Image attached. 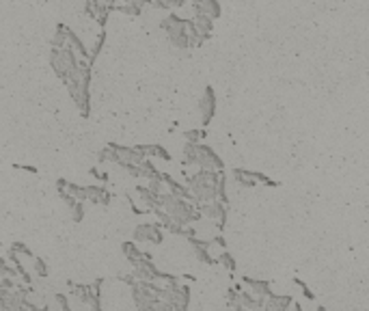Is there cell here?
<instances>
[{
  "instance_id": "cell-1",
  "label": "cell",
  "mask_w": 369,
  "mask_h": 311,
  "mask_svg": "<svg viewBox=\"0 0 369 311\" xmlns=\"http://www.w3.org/2000/svg\"><path fill=\"white\" fill-rule=\"evenodd\" d=\"M220 175H222V171L199 169L197 173H192L186 180V186L190 190V195L195 197L197 205L207 203V201H216V199H218V180H220Z\"/></svg>"
},
{
  "instance_id": "cell-2",
  "label": "cell",
  "mask_w": 369,
  "mask_h": 311,
  "mask_svg": "<svg viewBox=\"0 0 369 311\" xmlns=\"http://www.w3.org/2000/svg\"><path fill=\"white\" fill-rule=\"evenodd\" d=\"M160 28L164 30V35L168 39V43L177 50H190V37H188V28H186V18H179L177 13H168L166 18L160 22Z\"/></svg>"
},
{
  "instance_id": "cell-3",
  "label": "cell",
  "mask_w": 369,
  "mask_h": 311,
  "mask_svg": "<svg viewBox=\"0 0 369 311\" xmlns=\"http://www.w3.org/2000/svg\"><path fill=\"white\" fill-rule=\"evenodd\" d=\"M132 240L139 244V242H151V244H162L164 242V234H162V227L160 223H141L132 229Z\"/></svg>"
},
{
  "instance_id": "cell-4",
  "label": "cell",
  "mask_w": 369,
  "mask_h": 311,
  "mask_svg": "<svg viewBox=\"0 0 369 311\" xmlns=\"http://www.w3.org/2000/svg\"><path fill=\"white\" fill-rule=\"evenodd\" d=\"M197 166L199 169H212V171H222L224 169V162L220 160V156L210 147V145H203L199 143L197 145Z\"/></svg>"
},
{
  "instance_id": "cell-5",
  "label": "cell",
  "mask_w": 369,
  "mask_h": 311,
  "mask_svg": "<svg viewBox=\"0 0 369 311\" xmlns=\"http://www.w3.org/2000/svg\"><path fill=\"white\" fill-rule=\"evenodd\" d=\"M197 207H199V212H201V216L214 220V225L218 227V229L224 227V223H227V205H224L222 201H218V199H216V201L199 203Z\"/></svg>"
},
{
  "instance_id": "cell-6",
  "label": "cell",
  "mask_w": 369,
  "mask_h": 311,
  "mask_svg": "<svg viewBox=\"0 0 369 311\" xmlns=\"http://www.w3.org/2000/svg\"><path fill=\"white\" fill-rule=\"evenodd\" d=\"M199 113H201V123L207 125L216 115V93L212 86H205V91L199 100Z\"/></svg>"
},
{
  "instance_id": "cell-7",
  "label": "cell",
  "mask_w": 369,
  "mask_h": 311,
  "mask_svg": "<svg viewBox=\"0 0 369 311\" xmlns=\"http://www.w3.org/2000/svg\"><path fill=\"white\" fill-rule=\"evenodd\" d=\"M110 11H112V7L100 3V0H86V5H84V13L89 15V18H93L102 28L106 26Z\"/></svg>"
},
{
  "instance_id": "cell-8",
  "label": "cell",
  "mask_w": 369,
  "mask_h": 311,
  "mask_svg": "<svg viewBox=\"0 0 369 311\" xmlns=\"http://www.w3.org/2000/svg\"><path fill=\"white\" fill-rule=\"evenodd\" d=\"M69 288H71V294L82 302L84 307H91L93 305V300L95 298H100V296H95L93 294V288L91 285H82V283H69Z\"/></svg>"
},
{
  "instance_id": "cell-9",
  "label": "cell",
  "mask_w": 369,
  "mask_h": 311,
  "mask_svg": "<svg viewBox=\"0 0 369 311\" xmlns=\"http://www.w3.org/2000/svg\"><path fill=\"white\" fill-rule=\"evenodd\" d=\"M192 22H195L199 35L203 37V41H207V39L212 37V30H214V20L210 18V15H205V13H195V15H192Z\"/></svg>"
},
{
  "instance_id": "cell-10",
  "label": "cell",
  "mask_w": 369,
  "mask_h": 311,
  "mask_svg": "<svg viewBox=\"0 0 369 311\" xmlns=\"http://www.w3.org/2000/svg\"><path fill=\"white\" fill-rule=\"evenodd\" d=\"M65 35H67V46L71 48V50H76V54L80 59H84V61H89V57H91V52L86 50V46H84V41L80 39L74 30H71L69 26H65Z\"/></svg>"
},
{
  "instance_id": "cell-11",
  "label": "cell",
  "mask_w": 369,
  "mask_h": 311,
  "mask_svg": "<svg viewBox=\"0 0 369 311\" xmlns=\"http://www.w3.org/2000/svg\"><path fill=\"white\" fill-rule=\"evenodd\" d=\"M89 188V201L91 203H100V205H108L112 193L106 188V184H95V186H86Z\"/></svg>"
},
{
  "instance_id": "cell-12",
  "label": "cell",
  "mask_w": 369,
  "mask_h": 311,
  "mask_svg": "<svg viewBox=\"0 0 369 311\" xmlns=\"http://www.w3.org/2000/svg\"><path fill=\"white\" fill-rule=\"evenodd\" d=\"M50 65L54 69V74L61 78L63 82L67 80V67H65V59H63V52L59 50V48H52L50 52Z\"/></svg>"
},
{
  "instance_id": "cell-13",
  "label": "cell",
  "mask_w": 369,
  "mask_h": 311,
  "mask_svg": "<svg viewBox=\"0 0 369 311\" xmlns=\"http://www.w3.org/2000/svg\"><path fill=\"white\" fill-rule=\"evenodd\" d=\"M242 281L248 285V288L253 290L255 296H259V298H268L270 294H272L270 283H268V281H261V279H251V277H244Z\"/></svg>"
},
{
  "instance_id": "cell-14",
  "label": "cell",
  "mask_w": 369,
  "mask_h": 311,
  "mask_svg": "<svg viewBox=\"0 0 369 311\" xmlns=\"http://www.w3.org/2000/svg\"><path fill=\"white\" fill-rule=\"evenodd\" d=\"M121 251H123V255H125V259L132 264V268L139 266V264H143V251L139 249V244H136L134 240H132V242H123V244H121Z\"/></svg>"
},
{
  "instance_id": "cell-15",
  "label": "cell",
  "mask_w": 369,
  "mask_h": 311,
  "mask_svg": "<svg viewBox=\"0 0 369 311\" xmlns=\"http://www.w3.org/2000/svg\"><path fill=\"white\" fill-rule=\"evenodd\" d=\"M234 180L238 182L240 186H244V188H253L255 184H257V180H255V171L234 169Z\"/></svg>"
},
{
  "instance_id": "cell-16",
  "label": "cell",
  "mask_w": 369,
  "mask_h": 311,
  "mask_svg": "<svg viewBox=\"0 0 369 311\" xmlns=\"http://www.w3.org/2000/svg\"><path fill=\"white\" fill-rule=\"evenodd\" d=\"M136 190V195H139L143 201H145V205L149 207V212L154 210V207H160V203H158V195L156 193H151V190L147 188V186H136L134 188Z\"/></svg>"
},
{
  "instance_id": "cell-17",
  "label": "cell",
  "mask_w": 369,
  "mask_h": 311,
  "mask_svg": "<svg viewBox=\"0 0 369 311\" xmlns=\"http://www.w3.org/2000/svg\"><path fill=\"white\" fill-rule=\"evenodd\" d=\"M65 190L76 199V201H89V188L86 186H80V184H74V182H67V186H65Z\"/></svg>"
},
{
  "instance_id": "cell-18",
  "label": "cell",
  "mask_w": 369,
  "mask_h": 311,
  "mask_svg": "<svg viewBox=\"0 0 369 311\" xmlns=\"http://www.w3.org/2000/svg\"><path fill=\"white\" fill-rule=\"evenodd\" d=\"M147 158H158V160L168 162L171 160V154H168V149L162 145H147Z\"/></svg>"
},
{
  "instance_id": "cell-19",
  "label": "cell",
  "mask_w": 369,
  "mask_h": 311,
  "mask_svg": "<svg viewBox=\"0 0 369 311\" xmlns=\"http://www.w3.org/2000/svg\"><path fill=\"white\" fill-rule=\"evenodd\" d=\"M192 249H195V255L199 257V261H203V264H216V257L210 253V249L203 244H192Z\"/></svg>"
},
{
  "instance_id": "cell-20",
  "label": "cell",
  "mask_w": 369,
  "mask_h": 311,
  "mask_svg": "<svg viewBox=\"0 0 369 311\" xmlns=\"http://www.w3.org/2000/svg\"><path fill=\"white\" fill-rule=\"evenodd\" d=\"M115 11H121L125 15H141L143 7L136 0H130V3H123V5H115Z\"/></svg>"
},
{
  "instance_id": "cell-21",
  "label": "cell",
  "mask_w": 369,
  "mask_h": 311,
  "mask_svg": "<svg viewBox=\"0 0 369 311\" xmlns=\"http://www.w3.org/2000/svg\"><path fill=\"white\" fill-rule=\"evenodd\" d=\"M67 46V35H65V24H59L52 35V48H65Z\"/></svg>"
},
{
  "instance_id": "cell-22",
  "label": "cell",
  "mask_w": 369,
  "mask_h": 311,
  "mask_svg": "<svg viewBox=\"0 0 369 311\" xmlns=\"http://www.w3.org/2000/svg\"><path fill=\"white\" fill-rule=\"evenodd\" d=\"M84 214H86L84 201H76L74 205L69 207V216H71V220H74V223H82L84 220Z\"/></svg>"
},
{
  "instance_id": "cell-23",
  "label": "cell",
  "mask_w": 369,
  "mask_h": 311,
  "mask_svg": "<svg viewBox=\"0 0 369 311\" xmlns=\"http://www.w3.org/2000/svg\"><path fill=\"white\" fill-rule=\"evenodd\" d=\"M183 164L197 166V145L195 143H186V145H183Z\"/></svg>"
},
{
  "instance_id": "cell-24",
  "label": "cell",
  "mask_w": 369,
  "mask_h": 311,
  "mask_svg": "<svg viewBox=\"0 0 369 311\" xmlns=\"http://www.w3.org/2000/svg\"><path fill=\"white\" fill-rule=\"evenodd\" d=\"M141 166L145 169V180H151V177H162V171L156 169V164L149 160V158H145V160L141 162Z\"/></svg>"
},
{
  "instance_id": "cell-25",
  "label": "cell",
  "mask_w": 369,
  "mask_h": 311,
  "mask_svg": "<svg viewBox=\"0 0 369 311\" xmlns=\"http://www.w3.org/2000/svg\"><path fill=\"white\" fill-rule=\"evenodd\" d=\"M183 139H186V143H195V145H199L201 143V139H205V130L201 127H195V130H188V132H183Z\"/></svg>"
},
{
  "instance_id": "cell-26",
  "label": "cell",
  "mask_w": 369,
  "mask_h": 311,
  "mask_svg": "<svg viewBox=\"0 0 369 311\" xmlns=\"http://www.w3.org/2000/svg\"><path fill=\"white\" fill-rule=\"evenodd\" d=\"M216 261H218V264H222L224 268L229 270V273H234V270H236V259L231 257V255H229L227 251H220V255L216 257Z\"/></svg>"
},
{
  "instance_id": "cell-27",
  "label": "cell",
  "mask_w": 369,
  "mask_h": 311,
  "mask_svg": "<svg viewBox=\"0 0 369 311\" xmlns=\"http://www.w3.org/2000/svg\"><path fill=\"white\" fill-rule=\"evenodd\" d=\"M147 188L151 190V193L160 195V193H164L166 184H164V180H162V177H151V180H147Z\"/></svg>"
},
{
  "instance_id": "cell-28",
  "label": "cell",
  "mask_w": 369,
  "mask_h": 311,
  "mask_svg": "<svg viewBox=\"0 0 369 311\" xmlns=\"http://www.w3.org/2000/svg\"><path fill=\"white\" fill-rule=\"evenodd\" d=\"M33 268H35L37 277H48V273H50V270H48V264L41 257H33Z\"/></svg>"
},
{
  "instance_id": "cell-29",
  "label": "cell",
  "mask_w": 369,
  "mask_h": 311,
  "mask_svg": "<svg viewBox=\"0 0 369 311\" xmlns=\"http://www.w3.org/2000/svg\"><path fill=\"white\" fill-rule=\"evenodd\" d=\"M11 251H15V253H18V255H26V257H30V259H33V257H35V255H33V251H30V249H28V246H26V244H24V242H13V246H11Z\"/></svg>"
},
{
  "instance_id": "cell-30",
  "label": "cell",
  "mask_w": 369,
  "mask_h": 311,
  "mask_svg": "<svg viewBox=\"0 0 369 311\" xmlns=\"http://www.w3.org/2000/svg\"><path fill=\"white\" fill-rule=\"evenodd\" d=\"M89 173H91V177H93V180H98V182H100V184H106V182H108V173H106V171H102V169H98V166H93V169H91Z\"/></svg>"
},
{
  "instance_id": "cell-31",
  "label": "cell",
  "mask_w": 369,
  "mask_h": 311,
  "mask_svg": "<svg viewBox=\"0 0 369 311\" xmlns=\"http://www.w3.org/2000/svg\"><path fill=\"white\" fill-rule=\"evenodd\" d=\"M15 285H18V279H13V277H0V288H3V290H15Z\"/></svg>"
},
{
  "instance_id": "cell-32",
  "label": "cell",
  "mask_w": 369,
  "mask_h": 311,
  "mask_svg": "<svg viewBox=\"0 0 369 311\" xmlns=\"http://www.w3.org/2000/svg\"><path fill=\"white\" fill-rule=\"evenodd\" d=\"M54 300H56V305L61 307V311H71V307H69V298L65 296V294H56Z\"/></svg>"
},
{
  "instance_id": "cell-33",
  "label": "cell",
  "mask_w": 369,
  "mask_h": 311,
  "mask_svg": "<svg viewBox=\"0 0 369 311\" xmlns=\"http://www.w3.org/2000/svg\"><path fill=\"white\" fill-rule=\"evenodd\" d=\"M162 5H164V9H179V7H183L186 5V0H162Z\"/></svg>"
},
{
  "instance_id": "cell-34",
  "label": "cell",
  "mask_w": 369,
  "mask_h": 311,
  "mask_svg": "<svg viewBox=\"0 0 369 311\" xmlns=\"http://www.w3.org/2000/svg\"><path fill=\"white\" fill-rule=\"evenodd\" d=\"M227 300H229L231 307H234V305H240V292H238V290H229V292H227Z\"/></svg>"
},
{
  "instance_id": "cell-35",
  "label": "cell",
  "mask_w": 369,
  "mask_h": 311,
  "mask_svg": "<svg viewBox=\"0 0 369 311\" xmlns=\"http://www.w3.org/2000/svg\"><path fill=\"white\" fill-rule=\"evenodd\" d=\"M294 283H296V285H298V288L302 290V294H304V298H309V300H311V298H313V294H311V290H309V288H307V285H304V283L300 281V279H294Z\"/></svg>"
},
{
  "instance_id": "cell-36",
  "label": "cell",
  "mask_w": 369,
  "mask_h": 311,
  "mask_svg": "<svg viewBox=\"0 0 369 311\" xmlns=\"http://www.w3.org/2000/svg\"><path fill=\"white\" fill-rule=\"evenodd\" d=\"M15 169H24V171H30V173H37L35 166H28V164H15Z\"/></svg>"
},
{
  "instance_id": "cell-37",
  "label": "cell",
  "mask_w": 369,
  "mask_h": 311,
  "mask_svg": "<svg viewBox=\"0 0 369 311\" xmlns=\"http://www.w3.org/2000/svg\"><path fill=\"white\" fill-rule=\"evenodd\" d=\"M65 186H67V180H65V177L56 180V188H59V190H65Z\"/></svg>"
},
{
  "instance_id": "cell-38",
  "label": "cell",
  "mask_w": 369,
  "mask_h": 311,
  "mask_svg": "<svg viewBox=\"0 0 369 311\" xmlns=\"http://www.w3.org/2000/svg\"><path fill=\"white\" fill-rule=\"evenodd\" d=\"M100 3H104V5L112 7V11H115V5H117V0H100Z\"/></svg>"
},
{
  "instance_id": "cell-39",
  "label": "cell",
  "mask_w": 369,
  "mask_h": 311,
  "mask_svg": "<svg viewBox=\"0 0 369 311\" xmlns=\"http://www.w3.org/2000/svg\"><path fill=\"white\" fill-rule=\"evenodd\" d=\"M234 311H248V309L242 307V305H234Z\"/></svg>"
},
{
  "instance_id": "cell-40",
  "label": "cell",
  "mask_w": 369,
  "mask_h": 311,
  "mask_svg": "<svg viewBox=\"0 0 369 311\" xmlns=\"http://www.w3.org/2000/svg\"><path fill=\"white\" fill-rule=\"evenodd\" d=\"M41 311H50V305H43V307H41Z\"/></svg>"
},
{
  "instance_id": "cell-41",
  "label": "cell",
  "mask_w": 369,
  "mask_h": 311,
  "mask_svg": "<svg viewBox=\"0 0 369 311\" xmlns=\"http://www.w3.org/2000/svg\"><path fill=\"white\" fill-rule=\"evenodd\" d=\"M317 311H326V309H324V307H319V309H317Z\"/></svg>"
},
{
  "instance_id": "cell-42",
  "label": "cell",
  "mask_w": 369,
  "mask_h": 311,
  "mask_svg": "<svg viewBox=\"0 0 369 311\" xmlns=\"http://www.w3.org/2000/svg\"><path fill=\"white\" fill-rule=\"evenodd\" d=\"M121 3H130V0H121Z\"/></svg>"
},
{
  "instance_id": "cell-43",
  "label": "cell",
  "mask_w": 369,
  "mask_h": 311,
  "mask_svg": "<svg viewBox=\"0 0 369 311\" xmlns=\"http://www.w3.org/2000/svg\"><path fill=\"white\" fill-rule=\"evenodd\" d=\"M0 244H3V242H0Z\"/></svg>"
}]
</instances>
